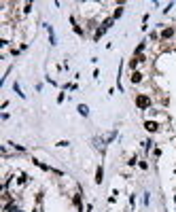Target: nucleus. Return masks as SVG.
I'll return each instance as SVG.
<instances>
[{
    "mask_svg": "<svg viewBox=\"0 0 176 212\" xmlns=\"http://www.w3.org/2000/svg\"><path fill=\"white\" fill-rule=\"evenodd\" d=\"M30 11H32V2H26V4H23V13H26V15H28V13H30Z\"/></svg>",
    "mask_w": 176,
    "mask_h": 212,
    "instance_id": "20",
    "label": "nucleus"
},
{
    "mask_svg": "<svg viewBox=\"0 0 176 212\" xmlns=\"http://www.w3.org/2000/svg\"><path fill=\"white\" fill-rule=\"evenodd\" d=\"M138 166H140V170H149V163H146V161H138Z\"/></svg>",
    "mask_w": 176,
    "mask_h": 212,
    "instance_id": "23",
    "label": "nucleus"
},
{
    "mask_svg": "<svg viewBox=\"0 0 176 212\" xmlns=\"http://www.w3.org/2000/svg\"><path fill=\"white\" fill-rule=\"evenodd\" d=\"M70 23H72V30H74V32H77L81 38H83V36H85V30H83L79 23H77V17H74V15H70Z\"/></svg>",
    "mask_w": 176,
    "mask_h": 212,
    "instance_id": "5",
    "label": "nucleus"
},
{
    "mask_svg": "<svg viewBox=\"0 0 176 212\" xmlns=\"http://www.w3.org/2000/svg\"><path fill=\"white\" fill-rule=\"evenodd\" d=\"M55 146H59V149H66V146H70V140H59V142H55Z\"/></svg>",
    "mask_w": 176,
    "mask_h": 212,
    "instance_id": "15",
    "label": "nucleus"
},
{
    "mask_svg": "<svg viewBox=\"0 0 176 212\" xmlns=\"http://www.w3.org/2000/svg\"><path fill=\"white\" fill-rule=\"evenodd\" d=\"M64 100H66V91H59V93H57V104H62Z\"/></svg>",
    "mask_w": 176,
    "mask_h": 212,
    "instance_id": "17",
    "label": "nucleus"
},
{
    "mask_svg": "<svg viewBox=\"0 0 176 212\" xmlns=\"http://www.w3.org/2000/svg\"><path fill=\"white\" fill-rule=\"evenodd\" d=\"M13 91H15V93H17V95H19V98H21V100H23V98H26V93H23V91H21V87H19V83H13Z\"/></svg>",
    "mask_w": 176,
    "mask_h": 212,
    "instance_id": "13",
    "label": "nucleus"
},
{
    "mask_svg": "<svg viewBox=\"0 0 176 212\" xmlns=\"http://www.w3.org/2000/svg\"><path fill=\"white\" fill-rule=\"evenodd\" d=\"M142 146H144V151L149 153V151L153 149V140H144V142H142Z\"/></svg>",
    "mask_w": 176,
    "mask_h": 212,
    "instance_id": "16",
    "label": "nucleus"
},
{
    "mask_svg": "<svg viewBox=\"0 0 176 212\" xmlns=\"http://www.w3.org/2000/svg\"><path fill=\"white\" fill-rule=\"evenodd\" d=\"M64 89H68V91H74V89H77V83H66V85H64Z\"/></svg>",
    "mask_w": 176,
    "mask_h": 212,
    "instance_id": "19",
    "label": "nucleus"
},
{
    "mask_svg": "<svg viewBox=\"0 0 176 212\" xmlns=\"http://www.w3.org/2000/svg\"><path fill=\"white\" fill-rule=\"evenodd\" d=\"M113 23H115V19H113V17H106L100 26H102V28H106V30H110V28H113Z\"/></svg>",
    "mask_w": 176,
    "mask_h": 212,
    "instance_id": "12",
    "label": "nucleus"
},
{
    "mask_svg": "<svg viewBox=\"0 0 176 212\" xmlns=\"http://www.w3.org/2000/svg\"><path fill=\"white\" fill-rule=\"evenodd\" d=\"M174 34H176L174 26H166V28H161V32H159V41L168 42V41H172V36H174Z\"/></svg>",
    "mask_w": 176,
    "mask_h": 212,
    "instance_id": "2",
    "label": "nucleus"
},
{
    "mask_svg": "<svg viewBox=\"0 0 176 212\" xmlns=\"http://www.w3.org/2000/svg\"><path fill=\"white\" fill-rule=\"evenodd\" d=\"M136 163H138V159H136V157H130V159H128V166H130V168H134Z\"/></svg>",
    "mask_w": 176,
    "mask_h": 212,
    "instance_id": "21",
    "label": "nucleus"
},
{
    "mask_svg": "<svg viewBox=\"0 0 176 212\" xmlns=\"http://www.w3.org/2000/svg\"><path fill=\"white\" fill-rule=\"evenodd\" d=\"M93 180H95V185H102L104 182V166H98L95 168V178Z\"/></svg>",
    "mask_w": 176,
    "mask_h": 212,
    "instance_id": "6",
    "label": "nucleus"
},
{
    "mask_svg": "<svg viewBox=\"0 0 176 212\" xmlns=\"http://www.w3.org/2000/svg\"><path fill=\"white\" fill-rule=\"evenodd\" d=\"M130 206H132V208L136 206V195H130Z\"/></svg>",
    "mask_w": 176,
    "mask_h": 212,
    "instance_id": "26",
    "label": "nucleus"
},
{
    "mask_svg": "<svg viewBox=\"0 0 176 212\" xmlns=\"http://www.w3.org/2000/svg\"><path fill=\"white\" fill-rule=\"evenodd\" d=\"M134 102H136V106H138L140 110H151V108H153V98H151L149 93H136Z\"/></svg>",
    "mask_w": 176,
    "mask_h": 212,
    "instance_id": "1",
    "label": "nucleus"
},
{
    "mask_svg": "<svg viewBox=\"0 0 176 212\" xmlns=\"http://www.w3.org/2000/svg\"><path fill=\"white\" fill-rule=\"evenodd\" d=\"M45 28H47V32H49V42H51V45H57V38H55V32H53V28H51L49 23H45Z\"/></svg>",
    "mask_w": 176,
    "mask_h": 212,
    "instance_id": "9",
    "label": "nucleus"
},
{
    "mask_svg": "<svg viewBox=\"0 0 176 212\" xmlns=\"http://www.w3.org/2000/svg\"><path fill=\"white\" fill-rule=\"evenodd\" d=\"M77 110H79V115H81V117H89V106H87V104H79V106H77Z\"/></svg>",
    "mask_w": 176,
    "mask_h": 212,
    "instance_id": "11",
    "label": "nucleus"
},
{
    "mask_svg": "<svg viewBox=\"0 0 176 212\" xmlns=\"http://www.w3.org/2000/svg\"><path fill=\"white\" fill-rule=\"evenodd\" d=\"M142 81H144V74L140 70H134L132 74H130V83L132 85H138V83H142Z\"/></svg>",
    "mask_w": 176,
    "mask_h": 212,
    "instance_id": "4",
    "label": "nucleus"
},
{
    "mask_svg": "<svg viewBox=\"0 0 176 212\" xmlns=\"http://www.w3.org/2000/svg\"><path fill=\"white\" fill-rule=\"evenodd\" d=\"M149 41H151V42L159 41V32H157V30H153V32H151V34H149Z\"/></svg>",
    "mask_w": 176,
    "mask_h": 212,
    "instance_id": "14",
    "label": "nucleus"
},
{
    "mask_svg": "<svg viewBox=\"0 0 176 212\" xmlns=\"http://www.w3.org/2000/svg\"><path fill=\"white\" fill-rule=\"evenodd\" d=\"M159 127H161V123H159V121H155V119H144V129H146L149 134L159 131Z\"/></svg>",
    "mask_w": 176,
    "mask_h": 212,
    "instance_id": "3",
    "label": "nucleus"
},
{
    "mask_svg": "<svg viewBox=\"0 0 176 212\" xmlns=\"http://www.w3.org/2000/svg\"><path fill=\"white\" fill-rule=\"evenodd\" d=\"M123 13H125V4H117V6H115V11H113V19L117 21L119 17H123Z\"/></svg>",
    "mask_w": 176,
    "mask_h": 212,
    "instance_id": "7",
    "label": "nucleus"
},
{
    "mask_svg": "<svg viewBox=\"0 0 176 212\" xmlns=\"http://www.w3.org/2000/svg\"><path fill=\"white\" fill-rule=\"evenodd\" d=\"M104 34H106V28H102V26H98V28H95V34H93V41L98 42L100 38H102V36H104Z\"/></svg>",
    "mask_w": 176,
    "mask_h": 212,
    "instance_id": "10",
    "label": "nucleus"
},
{
    "mask_svg": "<svg viewBox=\"0 0 176 212\" xmlns=\"http://www.w3.org/2000/svg\"><path fill=\"white\" fill-rule=\"evenodd\" d=\"M153 155H155V157H161V149L155 146V149H153Z\"/></svg>",
    "mask_w": 176,
    "mask_h": 212,
    "instance_id": "22",
    "label": "nucleus"
},
{
    "mask_svg": "<svg viewBox=\"0 0 176 212\" xmlns=\"http://www.w3.org/2000/svg\"><path fill=\"white\" fill-rule=\"evenodd\" d=\"M11 212H23V208H21L19 204H15V206H13V210H11Z\"/></svg>",
    "mask_w": 176,
    "mask_h": 212,
    "instance_id": "24",
    "label": "nucleus"
},
{
    "mask_svg": "<svg viewBox=\"0 0 176 212\" xmlns=\"http://www.w3.org/2000/svg\"><path fill=\"white\" fill-rule=\"evenodd\" d=\"M149 202H151V193H144V195H142V204L149 206Z\"/></svg>",
    "mask_w": 176,
    "mask_h": 212,
    "instance_id": "18",
    "label": "nucleus"
},
{
    "mask_svg": "<svg viewBox=\"0 0 176 212\" xmlns=\"http://www.w3.org/2000/svg\"><path fill=\"white\" fill-rule=\"evenodd\" d=\"M146 42L149 41H142L136 49H134V55H144V51H146Z\"/></svg>",
    "mask_w": 176,
    "mask_h": 212,
    "instance_id": "8",
    "label": "nucleus"
},
{
    "mask_svg": "<svg viewBox=\"0 0 176 212\" xmlns=\"http://www.w3.org/2000/svg\"><path fill=\"white\" fill-rule=\"evenodd\" d=\"M172 9H174V2H170V4H168V6H166V9H163V13H170V11H172Z\"/></svg>",
    "mask_w": 176,
    "mask_h": 212,
    "instance_id": "25",
    "label": "nucleus"
}]
</instances>
